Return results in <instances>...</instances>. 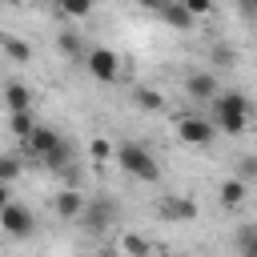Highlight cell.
<instances>
[{
    "mask_svg": "<svg viewBox=\"0 0 257 257\" xmlns=\"http://www.w3.org/2000/svg\"><path fill=\"white\" fill-rule=\"evenodd\" d=\"M80 225H84V233H108L112 225H116V201L112 197H84V209H80V217H76Z\"/></svg>",
    "mask_w": 257,
    "mask_h": 257,
    "instance_id": "277c9868",
    "label": "cell"
},
{
    "mask_svg": "<svg viewBox=\"0 0 257 257\" xmlns=\"http://www.w3.org/2000/svg\"><path fill=\"white\" fill-rule=\"evenodd\" d=\"M237 8H241V16H245V20H253V16H257V0H237Z\"/></svg>",
    "mask_w": 257,
    "mask_h": 257,
    "instance_id": "484cf974",
    "label": "cell"
},
{
    "mask_svg": "<svg viewBox=\"0 0 257 257\" xmlns=\"http://www.w3.org/2000/svg\"><path fill=\"white\" fill-rule=\"evenodd\" d=\"M181 4H185V8H189V12H193V16H197V20H201V16H209V12H213V0H181Z\"/></svg>",
    "mask_w": 257,
    "mask_h": 257,
    "instance_id": "d4e9b609",
    "label": "cell"
},
{
    "mask_svg": "<svg viewBox=\"0 0 257 257\" xmlns=\"http://www.w3.org/2000/svg\"><path fill=\"white\" fill-rule=\"evenodd\" d=\"M237 177H241V181H257V157H241Z\"/></svg>",
    "mask_w": 257,
    "mask_h": 257,
    "instance_id": "603a6c76",
    "label": "cell"
},
{
    "mask_svg": "<svg viewBox=\"0 0 257 257\" xmlns=\"http://www.w3.org/2000/svg\"><path fill=\"white\" fill-rule=\"evenodd\" d=\"M0 229H4L8 237H28V233L36 229V217H32V209H28V205L8 201V205L0 209Z\"/></svg>",
    "mask_w": 257,
    "mask_h": 257,
    "instance_id": "52a82bcc",
    "label": "cell"
},
{
    "mask_svg": "<svg viewBox=\"0 0 257 257\" xmlns=\"http://www.w3.org/2000/svg\"><path fill=\"white\" fill-rule=\"evenodd\" d=\"M213 60H217V64H225V68H229V64H233V60H237V52H233V48H229V44H213Z\"/></svg>",
    "mask_w": 257,
    "mask_h": 257,
    "instance_id": "cb8c5ba5",
    "label": "cell"
},
{
    "mask_svg": "<svg viewBox=\"0 0 257 257\" xmlns=\"http://www.w3.org/2000/svg\"><path fill=\"white\" fill-rule=\"evenodd\" d=\"M237 249H241V257H257V225H245L237 233Z\"/></svg>",
    "mask_w": 257,
    "mask_h": 257,
    "instance_id": "44dd1931",
    "label": "cell"
},
{
    "mask_svg": "<svg viewBox=\"0 0 257 257\" xmlns=\"http://www.w3.org/2000/svg\"><path fill=\"white\" fill-rule=\"evenodd\" d=\"M157 217H165V221H193L197 217V201L185 197V193H165L157 201Z\"/></svg>",
    "mask_w": 257,
    "mask_h": 257,
    "instance_id": "ba28073f",
    "label": "cell"
},
{
    "mask_svg": "<svg viewBox=\"0 0 257 257\" xmlns=\"http://www.w3.org/2000/svg\"><path fill=\"white\" fill-rule=\"evenodd\" d=\"M56 8H60V16H68V20H88V16L96 12V0H56Z\"/></svg>",
    "mask_w": 257,
    "mask_h": 257,
    "instance_id": "9a60e30c",
    "label": "cell"
},
{
    "mask_svg": "<svg viewBox=\"0 0 257 257\" xmlns=\"http://www.w3.org/2000/svg\"><path fill=\"white\" fill-rule=\"evenodd\" d=\"M137 4H141V8H149V12H161V8H165V4H173V0H137Z\"/></svg>",
    "mask_w": 257,
    "mask_h": 257,
    "instance_id": "4316f807",
    "label": "cell"
},
{
    "mask_svg": "<svg viewBox=\"0 0 257 257\" xmlns=\"http://www.w3.org/2000/svg\"><path fill=\"white\" fill-rule=\"evenodd\" d=\"M0 48H4L16 64H28V60H32V44L20 40V36H12V32H0Z\"/></svg>",
    "mask_w": 257,
    "mask_h": 257,
    "instance_id": "5bb4252c",
    "label": "cell"
},
{
    "mask_svg": "<svg viewBox=\"0 0 257 257\" xmlns=\"http://www.w3.org/2000/svg\"><path fill=\"white\" fill-rule=\"evenodd\" d=\"M209 104H213V124H217V128H225L229 137H241V133H249L253 100H249L245 92L229 88V92H217Z\"/></svg>",
    "mask_w": 257,
    "mask_h": 257,
    "instance_id": "7a4b0ae2",
    "label": "cell"
},
{
    "mask_svg": "<svg viewBox=\"0 0 257 257\" xmlns=\"http://www.w3.org/2000/svg\"><path fill=\"white\" fill-rule=\"evenodd\" d=\"M120 253L124 257H149L153 249H149V241L141 233H120Z\"/></svg>",
    "mask_w": 257,
    "mask_h": 257,
    "instance_id": "d6986e66",
    "label": "cell"
},
{
    "mask_svg": "<svg viewBox=\"0 0 257 257\" xmlns=\"http://www.w3.org/2000/svg\"><path fill=\"white\" fill-rule=\"evenodd\" d=\"M185 92H189L193 100H213L221 88H217V76H213V72L197 68V72H189V76H185Z\"/></svg>",
    "mask_w": 257,
    "mask_h": 257,
    "instance_id": "9c48e42d",
    "label": "cell"
},
{
    "mask_svg": "<svg viewBox=\"0 0 257 257\" xmlns=\"http://www.w3.org/2000/svg\"><path fill=\"white\" fill-rule=\"evenodd\" d=\"M157 16H161V20L169 24V28H177V32H193V28H197V16H193V12H189V8L181 4V0L165 4V8L157 12Z\"/></svg>",
    "mask_w": 257,
    "mask_h": 257,
    "instance_id": "8fae6325",
    "label": "cell"
},
{
    "mask_svg": "<svg viewBox=\"0 0 257 257\" xmlns=\"http://www.w3.org/2000/svg\"><path fill=\"white\" fill-rule=\"evenodd\" d=\"M245 197H249V181H241V177H225V181L217 185L221 209H237V205H245Z\"/></svg>",
    "mask_w": 257,
    "mask_h": 257,
    "instance_id": "30bf717a",
    "label": "cell"
},
{
    "mask_svg": "<svg viewBox=\"0 0 257 257\" xmlns=\"http://www.w3.org/2000/svg\"><path fill=\"white\" fill-rule=\"evenodd\" d=\"M20 157L32 161V165H44V169H64V165L72 161V149H68V141H64L56 128L36 124V128L20 141Z\"/></svg>",
    "mask_w": 257,
    "mask_h": 257,
    "instance_id": "6da1fadb",
    "label": "cell"
},
{
    "mask_svg": "<svg viewBox=\"0 0 257 257\" xmlns=\"http://www.w3.org/2000/svg\"><path fill=\"white\" fill-rule=\"evenodd\" d=\"M120 64H124V60H120L112 48H104V44H96V48L84 52V68H88V76L100 80V84H112V80L120 76Z\"/></svg>",
    "mask_w": 257,
    "mask_h": 257,
    "instance_id": "5b68a950",
    "label": "cell"
},
{
    "mask_svg": "<svg viewBox=\"0 0 257 257\" xmlns=\"http://www.w3.org/2000/svg\"><path fill=\"white\" fill-rule=\"evenodd\" d=\"M4 104H8V112H24V108H32V88L20 84V80H8V84H4Z\"/></svg>",
    "mask_w": 257,
    "mask_h": 257,
    "instance_id": "4fadbf2b",
    "label": "cell"
},
{
    "mask_svg": "<svg viewBox=\"0 0 257 257\" xmlns=\"http://www.w3.org/2000/svg\"><path fill=\"white\" fill-rule=\"evenodd\" d=\"M56 52L68 56V60H80V56H84V44H80L76 32H60V36H56Z\"/></svg>",
    "mask_w": 257,
    "mask_h": 257,
    "instance_id": "e0dca14e",
    "label": "cell"
},
{
    "mask_svg": "<svg viewBox=\"0 0 257 257\" xmlns=\"http://www.w3.org/2000/svg\"><path fill=\"white\" fill-rule=\"evenodd\" d=\"M8 128H12V137H16V141H24V137L36 128V116H32V108H24V112H12V116H8Z\"/></svg>",
    "mask_w": 257,
    "mask_h": 257,
    "instance_id": "ac0fdd59",
    "label": "cell"
},
{
    "mask_svg": "<svg viewBox=\"0 0 257 257\" xmlns=\"http://www.w3.org/2000/svg\"><path fill=\"white\" fill-rule=\"evenodd\" d=\"M133 100H137L145 112H165V96H161L157 88H149V84H141V88L133 92Z\"/></svg>",
    "mask_w": 257,
    "mask_h": 257,
    "instance_id": "2e32d148",
    "label": "cell"
},
{
    "mask_svg": "<svg viewBox=\"0 0 257 257\" xmlns=\"http://www.w3.org/2000/svg\"><path fill=\"white\" fill-rule=\"evenodd\" d=\"M112 161L128 173V177H137V181H145V185H157L161 181V161L145 149V145H137V141H124V145H116V153H112Z\"/></svg>",
    "mask_w": 257,
    "mask_h": 257,
    "instance_id": "3957f363",
    "label": "cell"
},
{
    "mask_svg": "<svg viewBox=\"0 0 257 257\" xmlns=\"http://www.w3.org/2000/svg\"><path fill=\"white\" fill-rule=\"evenodd\" d=\"M52 209H56L60 221H76L80 209H84V193H76V189H60L56 201H52Z\"/></svg>",
    "mask_w": 257,
    "mask_h": 257,
    "instance_id": "7c38bea8",
    "label": "cell"
},
{
    "mask_svg": "<svg viewBox=\"0 0 257 257\" xmlns=\"http://www.w3.org/2000/svg\"><path fill=\"white\" fill-rule=\"evenodd\" d=\"M213 137H217V124H213L209 116H181V120H177V141H181V145L205 149V145H213Z\"/></svg>",
    "mask_w": 257,
    "mask_h": 257,
    "instance_id": "8992f818",
    "label": "cell"
},
{
    "mask_svg": "<svg viewBox=\"0 0 257 257\" xmlns=\"http://www.w3.org/2000/svg\"><path fill=\"white\" fill-rule=\"evenodd\" d=\"M40 4H56V0H40Z\"/></svg>",
    "mask_w": 257,
    "mask_h": 257,
    "instance_id": "f546056e",
    "label": "cell"
},
{
    "mask_svg": "<svg viewBox=\"0 0 257 257\" xmlns=\"http://www.w3.org/2000/svg\"><path fill=\"white\" fill-rule=\"evenodd\" d=\"M112 153H116V149H112L104 137H92V145H88V157H92V161H112Z\"/></svg>",
    "mask_w": 257,
    "mask_h": 257,
    "instance_id": "7402d4cb",
    "label": "cell"
},
{
    "mask_svg": "<svg viewBox=\"0 0 257 257\" xmlns=\"http://www.w3.org/2000/svg\"><path fill=\"white\" fill-rule=\"evenodd\" d=\"M20 173H24V161L12 153H0V185H12Z\"/></svg>",
    "mask_w": 257,
    "mask_h": 257,
    "instance_id": "ffe728a7",
    "label": "cell"
},
{
    "mask_svg": "<svg viewBox=\"0 0 257 257\" xmlns=\"http://www.w3.org/2000/svg\"><path fill=\"white\" fill-rule=\"evenodd\" d=\"M8 201H12V193H8V185H0V209H4Z\"/></svg>",
    "mask_w": 257,
    "mask_h": 257,
    "instance_id": "83f0119b",
    "label": "cell"
},
{
    "mask_svg": "<svg viewBox=\"0 0 257 257\" xmlns=\"http://www.w3.org/2000/svg\"><path fill=\"white\" fill-rule=\"evenodd\" d=\"M88 257H112V253H88Z\"/></svg>",
    "mask_w": 257,
    "mask_h": 257,
    "instance_id": "f1b7e54d",
    "label": "cell"
}]
</instances>
